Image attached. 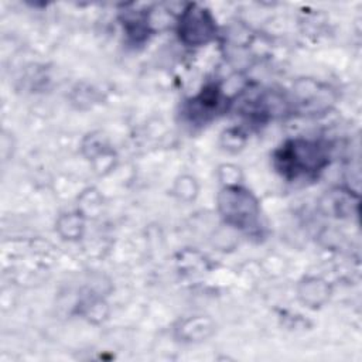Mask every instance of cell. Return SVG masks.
Listing matches in <instances>:
<instances>
[{
  "label": "cell",
  "instance_id": "6da1fadb",
  "mask_svg": "<svg viewBox=\"0 0 362 362\" xmlns=\"http://www.w3.org/2000/svg\"><path fill=\"white\" fill-rule=\"evenodd\" d=\"M329 147L322 140L291 139L284 141L273 154L277 173L288 181L313 180L329 164Z\"/></svg>",
  "mask_w": 362,
  "mask_h": 362
},
{
  "label": "cell",
  "instance_id": "7a4b0ae2",
  "mask_svg": "<svg viewBox=\"0 0 362 362\" xmlns=\"http://www.w3.org/2000/svg\"><path fill=\"white\" fill-rule=\"evenodd\" d=\"M222 219L232 228L255 235L262 230L260 205L256 197L243 187L228 185L218 195Z\"/></svg>",
  "mask_w": 362,
  "mask_h": 362
},
{
  "label": "cell",
  "instance_id": "277c9868",
  "mask_svg": "<svg viewBox=\"0 0 362 362\" xmlns=\"http://www.w3.org/2000/svg\"><path fill=\"white\" fill-rule=\"evenodd\" d=\"M123 30L133 42H143L147 38L150 30L147 16L143 11L127 13L123 18Z\"/></svg>",
  "mask_w": 362,
  "mask_h": 362
},
{
  "label": "cell",
  "instance_id": "3957f363",
  "mask_svg": "<svg viewBox=\"0 0 362 362\" xmlns=\"http://www.w3.org/2000/svg\"><path fill=\"white\" fill-rule=\"evenodd\" d=\"M216 21L212 13L195 3L188 4L177 21V34L181 42L188 47H201L216 37Z\"/></svg>",
  "mask_w": 362,
  "mask_h": 362
}]
</instances>
